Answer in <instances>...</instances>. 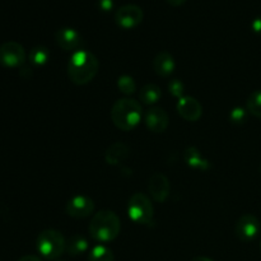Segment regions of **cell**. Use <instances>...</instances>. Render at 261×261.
<instances>
[{"instance_id": "7402d4cb", "label": "cell", "mask_w": 261, "mask_h": 261, "mask_svg": "<svg viewBox=\"0 0 261 261\" xmlns=\"http://www.w3.org/2000/svg\"><path fill=\"white\" fill-rule=\"evenodd\" d=\"M117 88L124 94L130 96V94L137 91V84H135V81L130 75H121L117 79Z\"/></svg>"}, {"instance_id": "d4e9b609", "label": "cell", "mask_w": 261, "mask_h": 261, "mask_svg": "<svg viewBox=\"0 0 261 261\" xmlns=\"http://www.w3.org/2000/svg\"><path fill=\"white\" fill-rule=\"evenodd\" d=\"M114 7V2L112 0H99V8H101L103 12H109Z\"/></svg>"}, {"instance_id": "4dcf8cb0", "label": "cell", "mask_w": 261, "mask_h": 261, "mask_svg": "<svg viewBox=\"0 0 261 261\" xmlns=\"http://www.w3.org/2000/svg\"><path fill=\"white\" fill-rule=\"evenodd\" d=\"M260 172H261V166H260Z\"/></svg>"}, {"instance_id": "7a4b0ae2", "label": "cell", "mask_w": 261, "mask_h": 261, "mask_svg": "<svg viewBox=\"0 0 261 261\" xmlns=\"http://www.w3.org/2000/svg\"><path fill=\"white\" fill-rule=\"evenodd\" d=\"M88 229L94 241L106 244L114 241L119 236L121 222L115 212L101 211L92 217Z\"/></svg>"}, {"instance_id": "603a6c76", "label": "cell", "mask_w": 261, "mask_h": 261, "mask_svg": "<svg viewBox=\"0 0 261 261\" xmlns=\"http://www.w3.org/2000/svg\"><path fill=\"white\" fill-rule=\"evenodd\" d=\"M168 89H170V93L172 94V96L175 97H178V98H181L184 93V84L181 83L178 79H173V81H171L170 83H168Z\"/></svg>"}, {"instance_id": "7c38bea8", "label": "cell", "mask_w": 261, "mask_h": 261, "mask_svg": "<svg viewBox=\"0 0 261 261\" xmlns=\"http://www.w3.org/2000/svg\"><path fill=\"white\" fill-rule=\"evenodd\" d=\"M148 190H149V194L152 195L153 200L157 201V203H165L166 199L170 195V180H168L163 173H154V175H152V177L149 178Z\"/></svg>"}, {"instance_id": "ac0fdd59", "label": "cell", "mask_w": 261, "mask_h": 261, "mask_svg": "<svg viewBox=\"0 0 261 261\" xmlns=\"http://www.w3.org/2000/svg\"><path fill=\"white\" fill-rule=\"evenodd\" d=\"M162 97V91H161L160 87L157 84L148 83L140 89L139 92V98L140 101L144 105H154Z\"/></svg>"}, {"instance_id": "6da1fadb", "label": "cell", "mask_w": 261, "mask_h": 261, "mask_svg": "<svg viewBox=\"0 0 261 261\" xmlns=\"http://www.w3.org/2000/svg\"><path fill=\"white\" fill-rule=\"evenodd\" d=\"M99 69L98 59L89 51L81 48L73 53L68 63V76L76 86H84L94 79Z\"/></svg>"}, {"instance_id": "2e32d148", "label": "cell", "mask_w": 261, "mask_h": 261, "mask_svg": "<svg viewBox=\"0 0 261 261\" xmlns=\"http://www.w3.org/2000/svg\"><path fill=\"white\" fill-rule=\"evenodd\" d=\"M184 160L188 163V166H190L194 170L206 171L209 168V162L201 155V153L196 148H188L185 154H184Z\"/></svg>"}, {"instance_id": "d6986e66", "label": "cell", "mask_w": 261, "mask_h": 261, "mask_svg": "<svg viewBox=\"0 0 261 261\" xmlns=\"http://www.w3.org/2000/svg\"><path fill=\"white\" fill-rule=\"evenodd\" d=\"M88 261H115L114 252L103 245H97L89 252Z\"/></svg>"}, {"instance_id": "8fae6325", "label": "cell", "mask_w": 261, "mask_h": 261, "mask_svg": "<svg viewBox=\"0 0 261 261\" xmlns=\"http://www.w3.org/2000/svg\"><path fill=\"white\" fill-rule=\"evenodd\" d=\"M176 109H177L178 115L186 121H198L203 115V107L200 102L190 96H184L178 98Z\"/></svg>"}, {"instance_id": "3957f363", "label": "cell", "mask_w": 261, "mask_h": 261, "mask_svg": "<svg viewBox=\"0 0 261 261\" xmlns=\"http://www.w3.org/2000/svg\"><path fill=\"white\" fill-rule=\"evenodd\" d=\"M142 116V105L133 98L117 99L111 109L112 122L122 132H130L137 127Z\"/></svg>"}, {"instance_id": "44dd1931", "label": "cell", "mask_w": 261, "mask_h": 261, "mask_svg": "<svg viewBox=\"0 0 261 261\" xmlns=\"http://www.w3.org/2000/svg\"><path fill=\"white\" fill-rule=\"evenodd\" d=\"M246 109L255 117L261 119V89L260 91L252 92L250 94L246 102Z\"/></svg>"}, {"instance_id": "f1b7e54d", "label": "cell", "mask_w": 261, "mask_h": 261, "mask_svg": "<svg viewBox=\"0 0 261 261\" xmlns=\"http://www.w3.org/2000/svg\"><path fill=\"white\" fill-rule=\"evenodd\" d=\"M191 261H213V260L209 259V257H205V256H198V257H195V259H193Z\"/></svg>"}, {"instance_id": "e0dca14e", "label": "cell", "mask_w": 261, "mask_h": 261, "mask_svg": "<svg viewBox=\"0 0 261 261\" xmlns=\"http://www.w3.org/2000/svg\"><path fill=\"white\" fill-rule=\"evenodd\" d=\"M127 154H129V148L126 145L122 143H115L107 149L105 158L110 165H117V163L122 162L127 157Z\"/></svg>"}, {"instance_id": "30bf717a", "label": "cell", "mask_w": 261, "mask_h": 261, "mask_svg": "<svg viewBox=\"0 0 261 261\" xmlns=\"http://www.w3.org/2000/svg\"><path fill=\"white\" fill-rule=\"evenodd\" d=\"M66 213L73 218H87L94 212V201L84 195H76L66 203Z\"/></svg>"}, {"instance_id": "1f68e13d", "label": "cell", "mask_w": 261, "mask_h": 261, "mask_svg": "<svg viewBox=\"0 0 261 261\" xmlns=\"http://www.w3.org/2000/svg\"><path fill=\"white\" fill-rule=\"evenodd\" d=\"M60 261H63V260H60Z\"/></svg>"}, {"instance_id": "9c48e42d", "label": "cell", "mask_w": 261, "mask_h": 261, "mask_svg": "<svg viewBox=\"0 0 261 261\" xmlns=\"http://www.w3.org/2000/svg\"><path fill=\"white\" fill-rule=\"evenodd\" d=\"M56 43L63 48L64 51H78L83 46V38L81 33L76 30L70 27H63L56 31L55 33Z\"/></svg>"}, {"instance_id": "ffe728a7", "label": "cell", "mask_w": 261, "mask_h": 261, "mask_svg": "<svg viewBox=\"0 0 261 261\" xmlns=\"http://www.w3.org/2000/svg\"><path fill=\"white\" fill-rule=\"evenodd\" d=\"M48 58H50V53L43 46H36L30 53V61L35 66L45 65L48 61Z\"/></svg>"}, {"instance_id": "83f0119b", "label": "cell", "mask_w": 261, "mask_h": 261, "mask_svg": "<svg viewBox=\"0 0 261 261\" xmlns=\"http://www.w3.org/2000/svg\"><path fill=\"white\" fill-rule=\"evenodd\" d=\"M166 2L172 5V7H180V5L185 4L186 0H166Z\"/></svg>"}, {"instance_id": "5bb4252c", "label": "cell", "mask_w": 261, "mask_h": 261, "mask_svg": "<svg viewBox=\"0 0 261 261\" xmlns=\"http://www.w3.org/2000/svg\"><path fill=\"white\" fill-rule=\"evenodd\" d=\"M175 59L168 51H161L153 60V70L160 76H170L175 70Z\"/></svg>"}, {"instance_id": "4316f807", "label": "cell", "mask_w": 261, "mask_h": 261, "mask_svg": "<svg viewBox=\"0 0 261 261\" xmlns=\"http://www.w3.org/2000/svg\"><path fill=\"white\" fill-rule=\"evenodd\" d=\"M18 261H42V260H41L38 256H36V255H25V256L20 257Z\"/></svg>"}, {"instance_id": "9a60e30c", "label": "cell", "mask_w": 261, "mask_h": 261, "mask_svg": "<svg viewBox=\"0 0 261 261\" xmlns=\"http://www.w3.org/2000/svg\"><path fill=\"white\" fill-rule=\"evenodd\" d=\"M88 250V241L82 234H73L66 240V254L70 256H79Z\"/></svg>"}, {"instance_id": "484cf974", "label": "cell", "mask_w": 261, "mask_h": 261, "mask_svg": "<svg viewBox=\"0 0 261 261\" xmlns=\"http://www.w3.org/2000/svg\"><path fill=\"white\" fill-rule=\"evenodd\" d=\"M251 27H252V31H254L255 33H257V35H261V17L255 18V19L252 20Z\"/></svg>"}, {"instance_id": "ba28073f", "label": "cell", "mask_w": 261, "mask_h": 261, "mask_svg": "<svg viewBox=\"0 0 261 261\" xmlns=\"http://www.w3.org/2000/svg\"><path fill=\"white\" fill-rule=\"evenodd\" d=\"M260 221L254 214H244L234 224V233L242 242H250L256 239L260 233Z\"/></svg>"}, {"instance_id": "52a82bcc", "label": "cell", "mask_w": 261, "mask_h": 261, "mask_svg": "<svg viewBox=\"0 0 261 261\" xmlns=\"http://www.w3.org/2000/svg\"><path fill=\"white\" fill-rule=\"evenodd\" d=\"M144 13L137 4H125L120 7L115 13V22L124 30H132L142 23Z\"/></svg>"}, {"instance_id": "4fadbf2b", "label": "cell", "mask_w": 261, "mask_h": 261, "mask_svg": "<svg viewBox=\"0 0 261 261\" xmlns=\"http://www.w3.org/2000/svg\"><path fill=\"white\" fill-rule=\"evenodd\" d=\"M144 122L148 129L153 133H163L168 127V119L167 112L161 107H152L148 110L144 115Z\"/></svg>"}, {"instance_id": "277c9868", "label": "cell", "mask_w": 261, "mask_h": 261, "mask_svg": "<svg viewBox=\"0 0 261 261\" xmlns=\"http://www.w3.org/2000/svg\"><path fill=\"white\" fill-rule=\"evenodd\" d=\"M36 247L42 257L56 260L65 252L66 240L56 229H45L38 234Z\"/></svg>"}, {"instance_id": "cb8c5ba5", "label": "cell", "mask_w": 261, "mask_h": 261, "mask_svg": "<svg viewBox=\"0 0 261 261\" xmlns=\"http://www.w3.org/2000/svg\"><path fill=\"white\" fill-rule=\"evenodd\" d=\"M246 116H247L246 111L242 109H240V107L233 109L231 111V120H232V122H234V124H242V122H245Z\"/></svg>"}, {"instance_id": "f546056e", "label": "cell", "mask_w": 261, "mask_h": 261, "mask_svg": "<svg viewBox=\"0 0 261 261\" xmlns=\"http://www.w3.org/2000/svg\"><path fill=\"white\" fill-rule=\"evenodd\" d=\"M260 250H261V242H260Z\"/></svg>"}, {"instance_id": "5b68a950", "label": "cell", "mask_w": 261, "mask_h": 261, "mask_svg": "<svg viewBox=\"0 0 261 261\" xmlns=\"http://www.w3.org/2000/svg\"><path fill=\"white\" fill-rule=\"evenodd\" d=\"M127 214L134 223L150 226L153 222V214H154L152 201L144 194H134L127 204Z\"/></svg>"}, {"instance_id": "8992f818", "label": "cell", "mask_w": 261, "mask_h": 261, "mask_svg": "<svg viewBox=\"0 0 261 261\" xmlns=\"http://www.w3.org/2000/svg\"><path fill=\"white\" fill-rule=\"evenodd\" d=\"M25 61V51L20 43L8 41L0 45V64L5 68H19Z\"/></svg>"}]
</instances>
